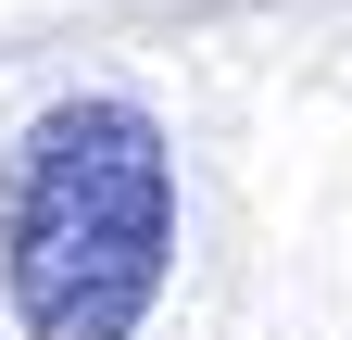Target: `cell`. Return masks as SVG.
<instances>
[{
	"instance_id": "1",
	"label": "cell",
	"mask_w": 352,
	"mask_h": 340,
	"mask_svg": "<svg viewBox=\"0 0 352 340\" xmlns=\"http://www.w3.org/2000/svg\"><path fill=\"white\" fill-rule=\"evenodd\" d=\"M176 277V139L151 101L76 89L0 164V290L25 340H139Z\"/></svg>"
}]
</instances>
